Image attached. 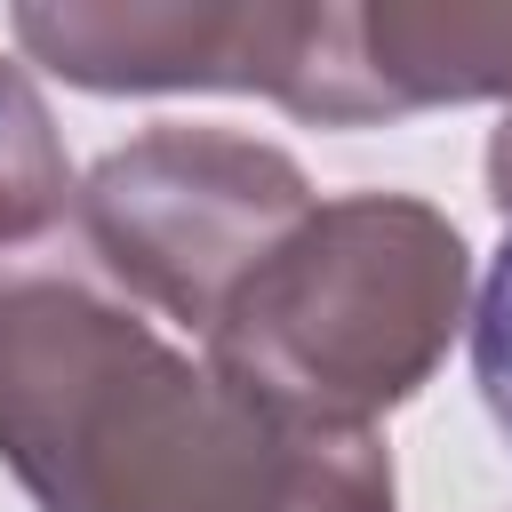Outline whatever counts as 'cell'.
Listing matches in <instances>:
<instances>
[{"label": "cell", "instance_id": "7a4b0ae2", "mask_svg": "<svg viewBox=\"0 0 512 512\" xmlns=\"http://www.w3.org/2000/svg\"><path fill=\"white\" fill-rule=\"evenodd\" d=\"M472 296V256L432 200H320L200 336L208 368L280 424L368 432L424 392Z\"/></svg>", "mask_w": 512, "mask_h": 512}, {"label": "cell", "instance_id": "277c9868", "mask_svg": "<svg viewBox=\"0 0 512 512\" xmlns=\"http://www.w3.org/2000/svg\"><path fill=\"white\" fill-rule=\"evenodd\" d=\"M16 40L32 64L96 96L232 88L272 96L320 128L392 120L368 80L360 8L328 0H128V8L64 0V8H16Z\"/></svg>", "mask_w": 512, "mask_h": 512}, {"label": "cell", "instance_id": "ba28073f", "mask_svg": "<svg viewBox=\"0 0 512 512\" xmlns=\"http://www.w3.org/2000/svg\"><path fill=\"white\" fill-rule=\"evenodd\" d=\"M488 200L512 216V112H504V128L488 136Z\"/></svg>", "mask_w": 512, "mask_h": 512}, {"label": "cell", "instance_id": "6da1fadb", "mask_svg": "<svg viewBox=\"0 0 512 512\" xmlns=\"http://www.w3.org/2000/svg\"><path fill=\"white\" fill-rule=\"evenodd\" d=\"M0 464L40 512H392L376 432H304L56 232L0 248Z\"/></svg>", "mask_w": 512, "mask_h": 512}, {"label": "cell", "instance_id": "3957f363", "mask_svg": "<svg viewBox=\"0 0 512 512\" xmlns=\"http://www.w3.org/2000/svg\"><path fill=\"white\" fill-rule=\"evenodd\" d=\"M304 168L232 128H144L80 184L72 240L96 272L184 336H208L248 272L312 216Z\"/></svg>", "mask_w": 512, "mask_h": 512}, {"label": "cell", "instance_id": "52a82bcc", "mask_svg": "<svg viewBox=\"0 0 512 512\" xmlns=\"http://www.w3.org/2000/svg\"><path fill=\"white\" fill-rule=\"evenodd\" d=\"M472 384H480L496 432L512 440V216H504V248L480 280V304H472Z\"/></svg>", "mask_w": 512, "mask_h": 512}, {"label": "cell", "instance_id": "5b68a950", "mask_svg": "<svg viewBox=\"0 0 512 512\" xmlns=\"http://www.w3.org/2000/svg\"><path fill=\"white\" fill-rule=\"evenodd\" d=\"M360 48L384 112H424V104H512V8L480 0H368L360 8Z\"/></svg>", "mask_w": 512, "mask_h": 512}, {"label": "cell", "instance_id": "8992f818", "mask_svg": "<svg viewBox=\"0 0 512 512\" xmlns=\"http://www.w3.org/2000/svg\"><path fill=\"white\" fill-rule=\"evenodd\" d=\"M72 208H80V184H72L64 136L32 72L0 56V248H40L72 232Z\"/></svg>", "mask_w": 512, "mask_h": 512}]
</instances>
